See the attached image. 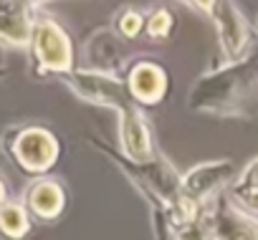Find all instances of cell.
<instances>
[{"label":"cell","mask_w":258,"mask_h":240,"mask_svg":"<svg viewBox=\"0 0 258 240\" xmlns=\"http://www.w3.org/2000/svg\"><path fill=\"white\" fill-rule=\"evenodd\" d=\"M16 157L28 172H43L56 159V139L43 129H28L16 142Z\"/></svg>","instance_id":"1"},{"label":"cell","mask_w":258,"mask_h":240,"mask_svg":"<svg viewBox=\"0 0 258 240\" xmlns=\"http://www.w3.org/2000/svg\"><path fill=\"white\" fill-rule=\"evenodd\" d=\"M208 8H213V16L218 21L223 51L228 53V58H240L248 46V26H245L243 16L230 3H210Z\"/></svg>","instance_id":"2"},{"label":"cell","mask_w":258,"mask_h":240,"mask_svg":"<svg viewBox=\"0 0 258 240\" xmlns=\"http://www.w3.org/2000/svg\"><path fill=\"white\" fill-rule=\"evenodd\" d=\"M36 53L38 61L51 71H63L71 63L69 38L56 23H41L36 28Z\"/></svg>","instance_id":"3"},{"label":"cell","mask_w":258,"mask_h":240,"mask_svg":"<svg viewBox=\"0 0 258 240\" xmlns=\"http://www.w3.org/2000/svg\"><path fill=\"white\" fill-rule=\"evenodd\" d=\"M215 240H258V222L238 207H223L215 217Z\"/></svg>","instance_id":"4"},{"label":"cell","mask_w":258,"mask_h":240,"mask_svg":"<svg viewBox=\"0 0 258 240\" xmlns=\"http://www.w3.org/2000/svg\"><path fill=\"white\" fill-rule=\"evenodd\" d=\"M230 175V162H210L203 167H195V172L185 180V192L198 197H205L208 192H213L215 187H220Z\"/></svg>","instance_id":"5"},{"label":"cell","mask_w":258,"mask_h":240,"mask_svg":"<svg viewBox=\"0 0 258 240\" xmlns=\"http://www.w3.org/2000/svg\"><path fill=\"white\" fill-rule=\"evenodd\" d=\"M121 142L132 157H137V159L147 157V149H150L147 127H145V119L132 106L121 109Z\"/></svg>","instance_id":"6"},{"label":"cell","mask_w":258,"mask_h":240,"mask_svg":"<svg viewBox=\"0 0 258 240\" xmlns=\"http://www.w3.org/2000/svg\"><path fill=\"white\" fill-rule=\"evenodd\" d=\"M129 91H132L140 101H157L165 94V76L157 66L152 63H142L132 71L129 76Z\"/></svg>","instance_id":"7"},{"label":"cell","mask_w":258,"mask_h":240,"mask_svg":"<svg viewBox=\"0 0 258 240\" xmlns=\"http://www.w3.org/2000/svg\"><path fill=\"white\" fill-rule=\"evenodd\" d=\"M63 192L56 182H36L28 192V207L41 217H53L61 212Z\"/></svg>","instance_id":"8"},{"label":"cell","mask_w":258,"mask_h":240,"mask_svg":"<svg viewBox=\"0 0 258 240\" xmlns=\"http://www.w3.org/2000/svg\"><path fill=\"white\" fill-rule=\"evenodd\" d=\"M28 222H26V212L18 205H8V207H0V230L11 237H21L26 232Z\"/></svg>","instance_id":"9"},{"label":"cell","mask_w":258,"mask_h":240,"mask_svg":"<svg viewBox=\"0 0 258 240\" xmlns=\"http://www.w3.org/2000/svg\"><path fill=\"white\" fill-rule=\"evenodd\" d=\"M253 190H258V159H253L245 170H243V175L238 177V182H235V195L243 200L248 192H253Z\"/></svg>","instance_id":"10"},{"label":"cell","mask_w":258,"mask_h":240,"mask_svg":"<svg viewBox=\"0 0 258 240\" xmlns=\"http://www.w3.org/2000/svg\"><path fill=\"white\" fill-rule=\"evenodd\" d=\"M119 26H121V31L126 36H137V31L142 28V18L137 13H124L121 21H119Z\"/></svg>","instance_id":"11"},{"label":"cell","mask_w":258,"mask_h":240,"mask_svg":"<svg viewBox=\"0 0 258 240\" xmlns=\"http://www.w3.org/2000/svg\"><path fill=\"white\" fill-rule=\"evenodd\" d=\"M167 26H170V16L165 11H157L152 16V21H150V33L152 36H162V33H167Z\"/></svg>","instance_id":"12"},{"label":"cell","mask_w":258,"mask_h":240,"mask_svg":"<svg viewBox=\"0 0 258 240\" xmlns=\"http://www.w3.org/2000/svg\"><path fill=\"white\" fill-rule=\"evenodd\" d=\"M243 202H245L248 207H253V210L258 212V190H253V192H248V195L243 197Z\"/></svg>","instance_id":"13"},{"label":"cell","mask_w":258,"mask_h":240,"mask_svg":"<svg viewBox=\"0 0 258 240\" xmlns=\"http://www.w3.org/2000/svg\"><path fill=\"white\" fill-rule=\"evenodd\" d=\"M3 197H6V187H3V182H0V202H3Z\"/></svg>","instance_id":"14"}]
</instances>
